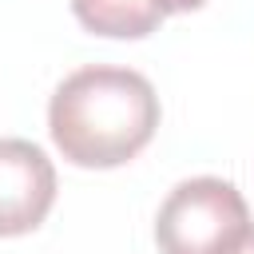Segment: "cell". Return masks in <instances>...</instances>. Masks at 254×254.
I'll return each instance as SVG.
<instances>
[{
  "mask_svg": "<svg viewBox=\"0 0 254 254\" xmlns=\"http://www.w3.org/2000/svg\"><path fill=\"white\" fill-rule=\"evenodd\" d=\"M56 202V167L28 139H0V238L32 234Z\"/></svg>",
  "mask_w": 254,
  "mask_h": 254,
  "instance_id": "obj_3",
  "label": "cell"
},
{
  "mask_svg": "<svg viewBox=\"0 0 254 254\" xmlns=\"http://www.w3.org/2000/svg\"><path fill=\"white\" fill-rule=\"evenodd\" d=\"M206 0H155V8L163 12V16H175V12H194V8H202Z\"/></svg>",
  "mask_w": 254,
  "mask_h": 254,
  "instance_id": "obj_5",
  "label": "cell"
},
{
  "mask_svg": "<svg viewBox=\"0 0 254 254\" xmlns=\"http://www.w3.org/2000/svg\"><path fill=\"white\" fill-rule=\"evenodd\" d=\"M226 254H254V226H250V230H246V234H242V238H238Z\"/></svg>",
  "mask_w": 254,
  "mask_h": 254,
  "instance_id": "obj_6",
  "label": "cell"
},
{
  "mask_svg": "<svg viewBox=\"0 0 254 254\" xmlns=\"http://www.w3.org/2000/svg\"><path fill=\"white\" fill-rule=\"evenodd\" d=\"M159 127V95L131 67L91 64L71 71L48 103V131L75 167L107 171L131 163Z\"/></svg>",
  "mask_w": 254,
  "mask_h": 254,
  "instance_id": "obj_1",
  "label": "cell"
},
{
  "mask_svg": "<svg viewBox=\"0 0 254 254\" xmlns=\"http://www.w3.org/2000/svg\"><path fill=\"white\" fill-rule=\"evenodd\" d=\"M250 230L246 198L234 183L198 175L179 183L155 218L159 254H226Z\"/></svg>",
  "mask_w": 254,
  "mask_h": 254,
  "instance_id": "obj_2",
  "label": "cell"
},
{
  "mask_svg": "<svg viewBox=\"0 0 254 254\" xmlns=\"http://www.w3.org/2000/svg\"><path fill=\"white\" fill-rule=\"evenodd\" d=\"M71 12L91 36L107 40H143L163 24L155 0H71Z\"/></svg>",
  "mask_w": 254,
  "mask_h": 254,
  "instance_id": "obj_4",
  "label": "cell"
}]
</instances>
